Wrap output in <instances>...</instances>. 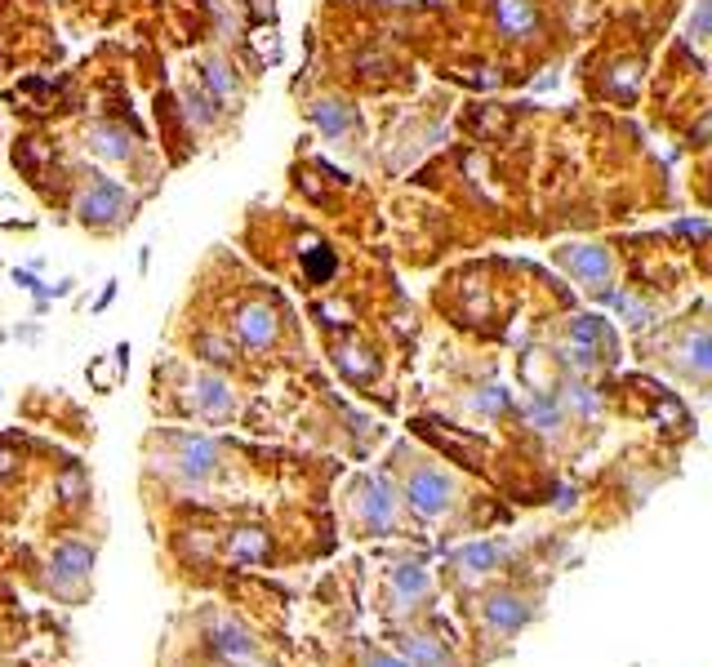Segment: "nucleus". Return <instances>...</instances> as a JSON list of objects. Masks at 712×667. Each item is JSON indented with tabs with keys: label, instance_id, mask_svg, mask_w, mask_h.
I'll use <instances>...</instances> for the list:
<instances>
[{
	"label": "nucleus",
	"instance_id": "obj_13",
	"mask_svg": "<svg viewBox=\"0 0 712 667\" xmlns=\"http://www.w3.org/2000/svg\"><path fill=\"white\" fill-rule=\"evenodd\" d=\"M196 352H201V360H210V365H232V348H227L223 338H210V334H201Z\"/></svg>",
	"mask_w": 712,
	"mask_h": 667
},
{
	"label": "nucleus",
	"instance_id": "obj_6",
	"mask_svg": "<svg viewBox=\"0 0 712 667\" xmlns=\"http://www.w3.org/2000/svg\"><path fill=\"white\" fill-rule=\"evenodd\" d=\"M556 262H561L579 285H588V290H597V294H605L602 285H610V272H614V258L605 254L602 245H565V250H556Z\"/></svg>",
	"mask_w": 712,
	"mask_h": 667
},
{
	"label": "nucleus",
	"instance_id": "obj_14",
	"mask_svg": "<svg viewBox=\"0 0 712 667\" xmlns=\"http://www.w3.org/2000/svg\"><path fill=\"white\" fill-rule=\"evenodd\" d=\"M259 5H263V9H268V5H272V0H259Z\"/></svg>",
	"mask_w": 712,
	"mask_h": 667
},
{
	"label": "nucleus",
	"instance_id": "obj_7",
	"mask_svg": "<svg viewBox=\"0 0 712 667\" xmlns=\"http://www.w3.org/2000/svg\"><path fill=\"white\" fill-rule=\"evenodd\" d=\"M192 401H196V414L205 423H227L236 414V396H232V387L223 383L219 374H201L192 383Z\"/></svg>",
	"mask_w": 712,
	"mask_h": 667
},
{
	"label": "nucleus",
	"instance_id": "obj_8",
	"mask_svg": "<svg viewBox=\"0 0 712 667\" xmlns=\"http://www.w3.org/2000/svg\"><path fill=\"white\" fill-rule=\"evenodd\" d=\"M494 18H498V32L512 36V41H526V36H535V27H539V14H535L530 0H498V5H494Z\"/></svg>",
	"mask_w": 712,
	"mask_h": 667
},
{
	"label": "nucleus",
	"instance_id": "obj_2",
	"mask_svg": "<svg viewBox=\"0 0 712 667\" xmlns=\"http://www.w3.org/2000/svg\"><path fill=\"white\" fill-rule=\"evenodd\" d=\"M535 615H539V596L517 592V587H498L486 596V605H477L481 641H512Z\"/></svg>",
	"mask_w": 712,
	"mask_h": 667
},
{
	"label": "nucleus",
	"instance_id": "obj_5",
	"mask_svg": "<svg viewBox=\"0 0 712 667\" xmlns=\"http://www.w3.org/2000/svg\"><path fill=\"white\" fill-rule=\"evenodd\" d=\"M232 334L245 352H272L280 343V311L268 299H250L232 316Z\"/></svg>",
	"mask_w": 712,
	"mask_h": 667
},
{
	"label": "nucleus",
	"instance_id": "obj_12",
	"mask_svg": "<svg viewBox=\"0 0 712 667\" xmlns=\"http://www.w3.org/2000/svg\"><path fill=\"white\" fill-rule=\"evenodd\" d=\"M303 272H308L312 285H329L334 272H338V258H334V250H326V245H312V250L303 254Z\"/></svg>",
	"mask_w": 712,
	"mask_h": 667
},
{
	"label": "nucleus",
	"instance_id": "obj_1",
	"mask_svg": "<svg viewBox=\"0 0 712 667\" xmlns=\"http://www.w3.org/2000/svg\"><path fill=\"white\" fill-rule=\"evenodd\" d=\"M352 529H361V538H375L396 529V485H387L379 476H356L352 481Z\"/></svg>",
	"mask_w": 712,
	"mask_h": 667
},
{
	"label": "nucleus",
	"instance_id": "obj_4",
	"mask_svg": "<svg viewBox=\"0 0 712 667\" xmlns=\"http://www.w3.org/2000/svg\"><path fill=\"white\" fill-rule=\"evenodd\" d=\"M76 218H81L85 227H94V232L120 227V223L129 218V192H125L120 183L94 178V183L81 192V201H76Z\"/></svg>",
	"mask_w": 712,
	"mask_h": 667
},
{
	"label": "nucleus",
	"instance_id": "obj_3",
	"mask_svg": "<svg viewBox=\"0 0 712 667\" xmlns=\"http://www.w3.org/2000/svg\"><path fill=\"white\" fill-rule=\"evenodd\" d=\"M405 503L428 520H441L459 508V485L441 472L437 462H414L405 472Z\"/></svg>",
	"mask_w": 712,
	"mask_h": 667
},
{
	"label": "nucleus",
	"instance_id": "obj_9",
	"mask_svg": "<svg viewBox=\"0 0 712 667\" xmlns=\"http://www.w3.org/2000/svg\"><path fill=\"white\" fill-rule=\"evenodd\" d=\"M90 152L103 156V160H129L134 156V138L116 125H94L90 129Z\"/></svg>",
	"mask_w": 712,
	"mask_h": 667
},
{
	"label": "nucleus",
	"instance_id": "obj_11",
	"mask_svg": "<svg viewBox=\"0 0 712 667\" xmlns=\"http://www.w3.org/2000/svg\"><path fill=\"white\" fill-rule=\"evenodd\" d=\"M312 120L321 125V134L338 138V134H347V129H352V107L338 103V99H326V103L312 107Z\"/></svg>",
	"mask_w": 712,
	"mask_h": 667
},
{
	"label": "nucleus",
	"instance_id": "obj_10",
	"mask_svg": "<svg viewBox=\"0 0 712 667\" xmlns=\"http://www.w3.org/2000/svg\"><path fill=\"white\" fill-rule=\"evenodd\" d=\"M334 360H338V369H343L352 383H370V378L379 374V360L370 357L365 348H352V343H347V348H334Z\"/></svg>",
	"mask_w": 712,
	"mask_h": 667
}]
</instances>
